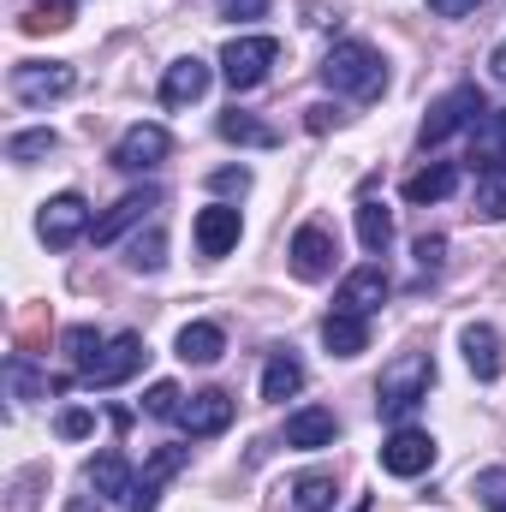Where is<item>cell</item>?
Instances as JSON below:
<instances>
[{"instance_id": "obj_1", "label": "cell", "mask_w": 506, "mask_h": 512, "mask_svg": "<svg viewBox=\"0 0 506 512\" xmlns=\"http://www.w3.org/2000/svg\"><path fill=\"white\" fill-rule=\"evenodd\" d=\"M429 387H435V358H429V352H405V358H393V364L381 370L376 411L387 423H405V417L429 399Z\"/></svg>"}, {"instance_id": "obj_18", "label": "cell", "mask_w": 506, "mask_h": 512, "mask_svg": "<svg viewBox=\"0 0 506 512\" xmlns=\"http://www.w3.org/2000/svg\"><path fill=\"white\" fill-rule=\"evenodd\" d=\"M84 483L96 489V501H131V489H137V483H131L126 453H114V447H108V453H96V459L84 465Z\"/></svg>"}, {"instance_id": "obj_23", "label": "cell", "mask_w": 506, "mask_h": 512, "mask_svg": "<svg viewBox=\"0 0 506 512\" xmlns=\"http://www.w3.org/2000/svg\"><path fill=\"white\" fill-rule=\"evenodd\" d=\"M227 352V334L215 328V322H191V328H179V358L185 364H215Z\"/></svg>"}, {"instance_id": "obj_17", "label": "cell", "mask_w": 506, "mask_h": 512, "mask_svg": "<svg viewBox=\"0 0 506 512\" xmlns=\"http://www.w3.org/2000/svg\"><path fill=\"white\" fill-rule=\"evenodd\" d=\"M149 209H161V191H155V185H143V191H126V197H120V203H114V209L96 221V245H114V239H120L126 227H137Z\"/></svg>"}, {"instance_id": "obj_39", "label": "cell", "mask_w": 506, "mask_h": 512, "mask_svg": "<svg viewBox=\"0 0 506 512\" xmlns=\"http://www.w3.org/2000/svg\"><path fill=\"white\" fill-rule=\"evenodd\" d=\"M304 126H310V131H328V126H340V114H334V108H328V102H316V108H310V120H304Z\"/></svg>"}, {"instance_id": "obj_13", "label": "cell", "mask_w": 506, "mask_h": 512, "mask_svg": "<svg viewBox=\"0 0 506 512\" xmlns=\"http://www.w3.org/2000/svg\"><path fill=\"white\" fill-rule=\"evenodd\" d=\"M209 78H215V72H209L197 54H185V60L167 66V78H161V102H167V108H191V102L209 96Z\"/></svg>"}, {"instance_id": "obj_5", "label": "cell", "mask_w": 506, "mask_h": 512, "mask_svg": "<svg viewBox=\"0 0 506 512\" xmlns=\"http://www.w3.org/2000/svg\"><path fill=\"white\" fill-rule=\"evenodd\" d=\"M72 84H78V72L66 60H24V66H12V96L24 108H48V102L72 96Z\"/></svg>"}, {"instance_id": "obj_16", "label": "cell", "mask_w": 506, "mask_h": 512, "mask_svg": "<svg viewBox=\"0 0 506 512\" xmlns=\"http://www.w3.org/2000/svg\"><path fill=\"white\" fill-rule=\"evenodd\" d=\"M239 233H245V221H239L233 203H209V209L197 215V251L203 256H227L239 245Z\"/></svg>"}, {"instance_id": "obj_42", "label": "cell", "mask_w": 506, "mask_h": 512, "mask_svg": "<svg viewBox=\"0 0 506 512\" xmlns=\"http://www.w3.org/2000/svg\"><path fill=\"white\" fill-rule=\"evenodd\" d=\"M501 512H506V501H501Z\"/></svg>"}, {"instance_id": "obj_32", "label": "cell", "mask_w": 506, "mask_h": 512, "mask_svg": "<svg viewBox=\"0 0 506 512\" xmlns=\"http://www.w3.org/2000/svg\"><path fill=\"white\" fill-rule=\"evenodd\" d=\"M143 411H149V417H179V411H185V393L173 382H155L143 393Z\"/></svg>"}, {"instance_id": "obj_4", "label": "cell", "mask_w": 506, "mask_h": 512, "mask_svg": "<svg viewBox=\"0 0 506 512\" xmlns=\"http://www.w3.org/2000/svg\"><path fill=\"white\" fill-rule=\"evenodd\" d=\"M274 60H280V42H274V36H233V42L221 48V78H227L233 90H256V84L274 72Z\"/></svg>"}, {"instance_id": "obj_28", "label": "cell", "mask_w": 506, "mask_h": 512, "mask_svg": "<svg viewBox=\"0 0 506 512\" xmlns=\"http://www.w3.org/2000/svg\"><path fill=\"white\" fill-rule=\"evenodd\" d=\"M292 501H298V512H334V477L328 471H304L292 483Z\"/></svg>"}, {"instance_id": "obj_36", "label": "cell", "mask_w": 506, "mask_h": 512, "mask_svg": "<svg viewBox=\"0 0 506 512\" xmlns=\"http://www.w3.org/2000/svg\"><path fill=\"white\" fill-rule=\"evenodd\" d=\"M215 12L245 24V18H262V12H268V0H215Z\"/></svg>"}, {"instance_id": "obj_9", "label": "cell", "mask_w": 506, "mask_h": 512, "mask_svg": "<svg viewBox=\"0 0 506 512\" xmlns=\"http://www.w3.org/2000/svg\"><path fill=\"white\" fill-rule=\"evenodd\" d=\"M173 155V137L161 126H131L120 143H114V167L120 173H149V167H161Z\"/></svg>"}, {"instance_id": "obj_21", "label": "cell", "mask_w": 506, "mask_h": 512, "mask_svg": "<svg viewBox=\"0 0 506 512\" xmlns=\"http://www.w3.org/2000/svg\"><path fill=\"white\" fill-rule=\"evenodd\" d=\"M453 191H459V167L453 161H429V167H417L405 179V203H441Z\"/></svg>"}, {"instance_id": "obj_29", "label": "cell", "mask_w": 506, "mask_h": 512, "mask_svg": "<svg viewBox=\"0 0 506 512\" xmlns=\"http://www.w3.org/2000/svg\"><path fill=\"white\" fill-rule=\"evenodd\" d=\"M72 24V0H36L24 12V36H48V30H66Z\"/></svg>"}, {"instance_id": "obj_26", "label": "cell", "mask_w": 506, "mask_h": 512, "mask_svg": "<svg viewBox=\"0 0 506 512\" xmlns=\"http://www.w3.org/2000/svg\"><path fill=\"white\" fill-rule=\"evenodd\" d=\"M221 137H227V143H251V149H274V143H280V131L251 120V114H239V108L221 114Z\"/></svg>"}, {"instance_id": "obj_35", "label": "cell", "mask_w": 506, "mask_h": 512, "mask_svg": "<svg viewBox=\"0 0 506 512\" xmlns=\"http://www.w3.org/2000/svg\"><path fill=\"white\" fill-rule=\"evenodd\" d=\"M54 429H60V435H66V441H84V435H90V429H96V417H90V411H84V405H72V411H60V423H54Z\"/></svg>"}, {"instance_id": "obj_11", "label": "cell", "mask_w": 506, "mask_h": 512, "mask_svg": "<svg viewBox=\"0 0 506 512\" xmlns=\"http://www.w3.org/2000/svg\"><path fill=\"white\" fill-rule=\"evenodd\" d=\"M185 465H191V447H155L126 507H131V512H155V501H161V483H167V477H179Z\"/></svg>"}, {"instance_id": "obj_8", "label": "cell", "mask_w": 506, "mask_h": 512, "mask_svg": "<svg viewBox=\"0 0 506 512\" xmlns=\"http://www.w3.org/2000/svg\"><path fill=\"white\" fill-rule=\"evenodd\" d=\"M435 465V435H423V429H393L387 441H381V471L387 477H423Z\"/></svg>"}, {"instance_id": "obj_37", "label": "cell", "mask_w": 506, "mask_h": 512, "mask_svg": "<svg viewBox=\"0 0 506 512\" xmlns=\"http://www.w3.org/2000/svg\"><path fill=\"white\" fill-rule=\"evenodd\" d=\"M209 185H215V191H227V197H233V191H251V173H245V167H221V173H215V179H209Z\"/></svg>"}, {"instance_id": "obj_30", "label": "cell", "mask_w": 506, "mask_h": 512, "mask_svg": "<svg viewBox=\"0 0 506 512\" xmlns=\"http://www.w3.org/2000/svg\"><path fill=\"white\" fill-rule=\"evenodd\" d=\"M54 131H18V137H6V161H18V167H30V161H42V155H54Z\"/></svg>"}, {"instance_id": "obj_38", "label": "cell", "mask_w": 506, "mask_h": 512, "mask_svg": "<svg viewBox=\"0 0 506 512\" xmlns=\"http://www.w3.org/2000/svg\"><path fill=\"white\" fill-rule=\"evenodd\" d=\"M483 0H429V12H441V18H465V12H477Z\"/></svg>"}, {"instance_id": "obj_15", "label": "cell", "mask_w": 506, "mask_h": 512, "mask_svg": "<svg viewBox=\"0 0 506 512\" xmlns=\"http://www.w3.org/2000/svg\"><path fill=\"white\" fill-rule=\"evenodd\" d=\"M459 346H465V364H471V376H477V382H501L506 352H501V334H495L489 322H471V328L459 334Z\"/></svg>"}, {"instance_id": "obj_10", "label": "cell", "mask_w": 506, "mask_h": 512, "mask_svg": "<svg viewBox=\"0 0 506 512\" xmlns=\"http://www.w3.org/2000/svg\"><path fill=\"white\" fill-rule=\"evenodd\" d=\"M387 292H393L387 268H381V262H364V268H352V274L340 280V304H334V310H352V316H376L381 304H387Z\"/></svg>"}, {"instance_id": "obj_2", "label": "cell", "mask_w": 506, "mask_h": 512, "mask_svg": "<svg viewBox=\"0 0 506 512\" xmlns=\"http://www.w3.org/2000/svg\"><path fill=\"white\" fill-rule=\"evenodd\" d=\"M322 84L340 90V96L370 102V96H381V84H387V60H381L370 42H334L328 60H322Z\"/></svg>"}, {"instance_id": "obj_27", "label": "cell", "mask_w": 506, "mask_h": 512, "mask_svg": "<svg viewBox=\"0 0 506 512\" xmlns=\"http://www.w3.org/2000/svg\"><path fill=\"white\" fill-rule=\"evenodd\" d=\"M358 239H364V251L381 256L393 245V215L381 209V203H358Z\"/></svg>"}, {"instance_id": "obj_3", "label": "cell", "mask_w": 506, "mask_h": 512, "mask_svg": "<svg viewBox=\"0 0 506 512\" xmlns=\"http://www.w3.org/2000/svg\"><path fill=\"white\" fill-rule=\"evenodd\" d=\"M489 114V102H483V90L477 84H459V90H447L441 102H429V114H423V131H417V143L423 149H435V143H447L459 126H477Z\"/></svg>"}, {"instance_id": "obj_7", "label": "cell", "mask_w": 506, "mask_h": 512, "mask_svg": "<svg viewBox=\"0 0 506 512\" xmlns=\"http://www.w3.org/2000/svg\"><path fill=\"white\" fill-rule=\"evenodd\" d=\"M143 334H114L108 346H102V358L84 370V387H120V382H131L137 370H143Z\"/></svg>"}, {"instance_id": "obj_31", "label": "cell", "mask_w": 506, "mask_h": 512, "mask_svg": "<svg viewBox=\"0 0 506 512\" xmlns=\"http://www.w3.org/2000/svg\"><path fill=\"white\" fill-rule=\"evenodd\" d=\"M102 346H108V340H102L96 328H66V358H72V370H78V376L102 358Z\"/></svg>"}, {"instance_id": "obj_6", "label": "cell", "mask_w": 506, "mask_h": 512, "mask_svg": "<svg viewBox=\"0 0 506 512\" xmlns=\"http://www.w3.org/2000/svg\"><path fill=\"white\" fill-rule=\"evenodd\" d=\"M36 233H42V245H48V251H66V245H78V239L90 233V203H84L78 191H60V197H48V203H42V215H36Z\"/></svg>"}, {"instance_id": "obj_41", "label": "cell", "mask_w": 506, "mask_h": 512, "mask_svg": "<svg viewBox=\"0 0 506 512\" xmlns=\"http://www.w3.org/2000/svg\"><path fill=\"white\" fill-rule=\"evenodd\" d=\"M72 512H102V501H96V495H78V501H72Z\"/></svg>"}, {"instance_id": "obj_40", "label": "cell", "mask_w": 506, "mask_h": 512, "mask_svg": "<svg viewBox=\"0 0 506 512\" xmlns=\"http://www.w3.org/2000/svg\"><path fill=\"white\" fill-rule=\"evenodd\" d=\"M489 66H495V78H501V84H506V42H501V48H495V54H489Z\"/></svg>"}, {"instance_id": "obj_25", "label": "cell", "mask_w": 506, "mask_h": 512, "mask_svg": "<svg viewBox=\"0 0 506 512\" xmlns=\"http://www.w3.org/2000/svg\"><path fill=\"white\" fill-rule=\"evenodd\" d=\"M477 215L483 221H506V161H495V167H483L477 173Z\"/></svg>"}, {"instance_id": "obj_19", "label": "cell", "mask_w": 506, "mask_h": 512, "mask_svg": "<svg viewBox=\"0 0 506 512\" xmlns=\"http://www.w3.org/2000/svg\"><path fill=\"white\" fill-rule=\"evenodd\" d=\"M322 346H328L334 358H358V352H370V316L334 310V316L322 322Z\"/></svg>"}, {"instance_id": "obj_34", "label": "cell", "mask_w": 506, "mask_h": 512, "mask_svg": "<svg viewBox=\"0 0 506 512\" xmlns=\"http://www.w3.org/2000/svg\"><path fill=\"white\" fill-rule=\"evenodd\" d=\"M441 262H447V239H441V233H423V239H417V268L435 274Z\"/></svg>"}, {"instance_id": "obj_22", "label": "cell", "mask_w": 506, "mask_h": 512, "mask_svg": "<svg viewBox=\"0 0 506 512\" xmlns=\"http://www.w3.org/2000/svg\"><path fill=\"white\" fill-rule=\"evenodd\" d=\"M471 161H477V173L495 167V161H506V108H489V114L471 126Z\"/></svg>"}, {"instance_id": "obj_20", "label": "cell", "mask_w": 506, "mask_h": 512, "mask_svg": "<svg viewBox=\"0 0 506 512\" xmlns=\"http://www.w3.org/2000/svg\"><path fill=\"white\" fill-rule=\"evenodd\" d=\"M334 435H340V423L322 405H304L286 417V447H334Z\"/></svg>"}, {"instance_id": "obj_24", "label": "cell", "mask_w": 506, "mask_h": 512, "mask_svg": "<svg viewBox=\"0 0 506 512\" xmlns=\"http://www.w3.org/2000/svg\"><path fill=\"white\" fill-rule=\"evenodd\" d=\"M298 387H304V364L292 352H274L268 370H262V399H292Z\"/></svg>"}, {"instance_id": "obj_12", "label": "cell", "mask_w": 506, "mask_h": 512, "mask_svg": "<svg viewBox=\"0 0 506 512\" xmlns=\"http://www.w3.org/2000/svg\"><path fill=\"white\" fill-rule=\"evenodd\" d=\"M292 274H298V280H328V274H334V233H328V227H298V239H292Z\"/></svg>"}, {"instance_id": "obj_33", "label": "cell", "mask_w": 506, "mask_h": 512, "mask_svg": "<svg viewBox=\"0 0 506 512\" xmlns=\"http://www.w3.org/2000/svg\"><path fill=\"white\" fill-rule=\"evenodd\" d=\"M167 239H161V233H149V239H131V268H137V274H155V268H161V262H167Z\"/></svg>"}, {"instance_id": "obj_14", "label": "cell", "mask_w": 506, "mask_h": 512, "mask_svg": "<svg viewBox=\"0 0 506 512\" xmlns=\"http://www.w3.org/2000/svg\"><path fill=\"white\" fill-rule=\"evenodd\" d=\"M179 423H185V435H221L233 423V393H221V387L191 393L185 411H179Z\"/></svg>"}]
</instances>
